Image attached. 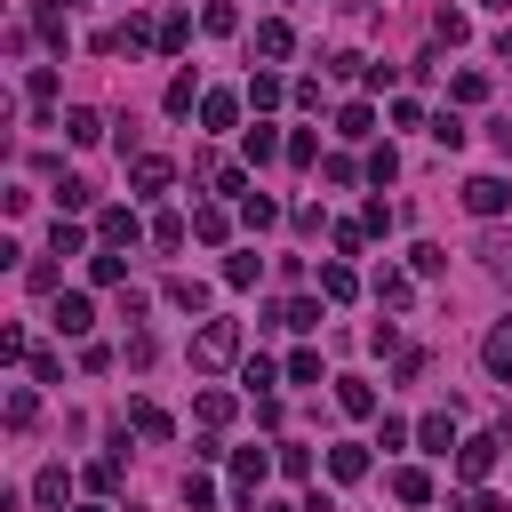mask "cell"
Here are the masks:
<instances>
[{"mask_svg": "<svg viewBox=\"0 0 512 512\" xmlns=\"http://www.w3.org/2000/svg\"><path fill=\"white\" fill-rule=\"evenodd\" d=\"M360 232H368V240H376V232H392V208H384V200H368V208H360Z\"/></svg>", "mask_w": 512, "mask_h": 512, "instance_id": "c3c4849f", "label": "cell"}, {"mask_svg": "<svg viewBox=\"0 0 512 512\" xmlns=\"http://www.w3.org/2000/svg\"><path fill=\"white\" fill-rule=\"evenodd\" d=\"M464 512H512V504H504V496H488V488H472V496H464Z\"/></svg>", "mask_w": 512, "mask_h": 512, "instance_id": "816d5d0a", "label": "cell"}, {"mask_svg": "<svg viewBox=\"0 0 512 512\" xmlns=\"http://www.w3.org/2000/svg\"><path fill=\"white\" fill-rule=\"evenodd\" d=\"M320 304H328V296H288V304H272L264 320H272V328H296V336H304V328H320Z\"/></svg>", "mask_w": 512, "mask_h": 512, "instance_id": "7c38bea8", "label": "cell"}, {"mask_svg": "<svg viewBox=\"0 0 512 512\" xmlns=\"http://www.w3.org/2000/svg\"><path fill=\"white\" fill-rule=\"evenodd\" d=\"M280 152H288V136H280L272 120H256V128L240 136V160H248V168H264V160H280Z\"/></svg>", "mask_w": 512, "mask_h": 512, "instance_id": "30bf717a", "label": "cell"}, {"mask_svg": "<svg viewBox=\"0 0 512 512\" xmlns=\"http://www.w3.org/2000/svg\"><path fill=\"white\" fill-rule=\"evenodd\" d=\"M160 104H168V112H176V120H184V112H192V104H200V80H192V72H176V80H168V96H160Z\"/></svg>", "mask_w": 512, "mask_h": 512, "instance_id": "d6a6232c", "label": "cell"}, {"mask_svg": "<svg viewBox=\"0 0 512 512\" xmlns=\"http://www.w3.org/2000/svg\"><path fill=\"white\" fill-rule=\"evenodd\" d=\"M264 512H304V504H288V496H272V504H264Z\"/></svg>", "mask_w": 512, "mask_h": 512, "instance_id": "f5cc1de1", "label": "cell"}, {"mask_svg": "<svg viewBox=\"0 0 512 512\" xmlns=\"http://www.w3.org/2000/svg\"><path fill=\"white\" fill-rule=\"evenodd\" d=\"M336 408H344V416H376V384H360V376H336Z\"/></svg>", "mask_w": 512, "mask_h": 512, "instance_id": "44dd1931", "label": "cell"}, {"mask_svg": "<svg viewBox=\"0 0 512 512\" xmlns=\"http://www.w3.org/2000/svg\"><path fill=\"white\" fill-rule=\"evenodd\" d=\"M368 128H376L368 104H344V112H336V136H368Z\"/></svg>", "mask_w": 512, "mask_h": 512, "instance_id": "f35d334b", "label": "cell"}, {"mask_svg": "<svg viewBox=\"0 0 512 512\" xmlns=\"http://www.w3.org/2000/svg\"><path fill=\"white\" fill-rule=\"evenodd\" d=\"M32 504H40V512H72V472H64V464H40V472H32Z\"/></svg>", "mask_w": 512, "mask_h": 512, "instance_id": "52a82bcc", "label": "cell"}, {"mask_svg": "<svg viewBox=\"0 0 512 512\" xmlns=\"http://www.w3.org/2000/svg\"><path fill=\"white\" fill-rule=\"evenodd\" d=\"M240 96H248V112H272V104H288V80H280V72H256Z\"/></svg>", "mask_w": 512, "mask_h": 512, "instance_id": "ac0fdd59", "label": "cell"}, {"mask_svg": "<svg viewBox=\"0 0 512 512\" xmlns=\"http://www.w3.org/2000/svg\"><path fill=\"white\" fill-rule=\"evenodd\" d=\"M280 368H288V384H320V352H288Z\"/></svg>", "mask_w": 512, "mask_h": 512, "instance_id": "b9f144b4", "label": "cell"}, {"mask_svg": "<svg viewBox=\"0 0 512 512\" xmlns=\"http://www.w3.org/2000/svg\"><path fill=\"white\" fill-rule=\"evenodd\" d=\"M136 232H144L136 208H104V216H96V240H104V248H136Z\"/></svg>", "mask_w": 512, "mask_h": 512, "instance_id": "8fae6325", "label": "cell"}, {"mask_svg": "<svg viewBox=\"0 0 512 512\" xmlns=\"http://www.w3.org/2000/svg\"><path fill=\"white\" fill-rule=\"evenodd\" d=\"M192 240H200V248H224V240H232V216H224V208H192Z\"/></svg>", "mask_w": 512, "mask_h": 512, "instance_id": "ffe728a7", "label": "cell"}, {"mask_svg": "<svg viewBox=\"0 0 512 512\" xmlns=\"http://www.w3.org/2000/svg\"><path fill=\"white\" fill-rule=\"evenodd\" d=\"M64 8H80V0H64Z\"/></svg>", "mask_w": 512, "mask_h": 512, "instance_id": "9f6ffc18", "label": "cell"}, {"mask_svg": "<svg viewBox=\"0 0 512 512\" xmlns=\"http://www.w3.org/2000/svg\"><path fill=\"white\" fill-rule=\"evenodd\" d=\"M48 320H56V336H88V328H96V304H88L80 288H64V296L48 304Z\"/></svg>", "mask_w": 512, "mask_h": 512, "instance_id": "5b68a950", "label": "cell"}, {"mask_svg": "<svg viewBox=\"0 0 512 512\" xmlns=\"http://www.w3.org/2000/svg\"><path fill=\"white\" fill-rule=\"evenodd\" d=\"M328 472H336V480H360V472H368V448H360V440H336V448H328Z\"/></svg>", "mask_w": 512, "mask_h": 512, "instance_id": "4316f807", "label": "cell"}, {"mask_svg": "<svg viewBox=\"0 0 512 512\" xmlns=\"http://www.w3.org/2000/svg\"><path fill=\"white\" fill-rule=\"evenodd\" d=\"M280 472H288V480H312V448H288V440H280Z\"/></svg>", "mask_w": 512, "mask_h": 512, "instance_id": "bcb514c9", "label": "cell"}, {"mask_svg": "<svg viewBox=\"0 0 512 512\" xmlns=\"http://www.w3.org/2000/svg\"><path fill=\"white\" fill-rule=\"evenodd\" d=\"M408 296H416V272H392V264H384V272H376V304H392V312H400Z\"/></svg>", "mask_w": 512, "mask_h": 512, "instance_id": "484cf974", "label": "cell"}, {"mask_svg": "<svg viewBox=\"0 0 512 512\" xmlns=\"http://www.w3.org/2000/svg\"><path fill=\"white\" fill-rule=\"evenodd\" d=\"M232 416H240V400H232L224 384H208V392H200V424H232Z\"/></svg>", "mask_w": 512, "mask_h": 512, "instance_id": "4dcf8cb0", "label": "cell"}, {"mask_svg": "<svg viewBox=\"0 0 512 512\" xmlns=\"http://www.w3.org/2000/svg\"><path fill=\"white\" fill-rule=\"evenodd\" d=\"M448 96H456V104H480V96H488V72H472V64H464V72L448 80Z\"/></svg>", "mask_w": 512, "mask_h": 512, "instance_id": "74e56055", "label": "cell"}, {"mask_svg": "<svg viewBox=\"0 0 512 512\" xmlns=\"http://www.w3.org/2000/svg\"><path fill=\"white\" fill-rule=\"evenodd\" d=\"M72 512H112V504H104V496H88V504H72Z\"/></svg>", "mask_w": 512, "mask_h": 512, "instance_id": "db71d44e", "label": "cell"}, {"mask_svg": "<svg viewBox=\"0 0 512 512\" xmlns=\"http://www.w3.org/2000/svg\"><path fill=\"white\" fill-rule=\"evenodd\" d=\"M328 240H336V256H360V240H368V232H360V216H352V224H336Z\"/></svg>", "mask_w": 512, "mask_h": 512, "instance_id": "681fc988", "label": "cell"}, {"mask_svg": "<svg viewBox=\"0 0 512 512\" xmlns=\"http://www.w3.org/2000/svg\"><path fill=\"white\" fill-rule=\"evenodd\" d=\"M240 224H248V232H272V224H280V200L248 192V200H240Z\"/></svg>", "mask_w": 512, "mask_h": 512, "instance_id": "83f0119b", "label": "cell"}, {"mask_svg": "<svg viewBox=\"0 0 512 512\" xmlns=\"http://www.w3.org/2000/svg\"><path fill=\"white\" fill-rule=\"evenodd\" d=\"M416 448H432V456H448V448H464V440H456V408H432V416L416 424Z\"/></svg>", "mask_w": 512, "mask_h": 512, "instance_id": "5bb4252c", "label": "cell"}, {"mask_svg": "<svg viewBox=\"0 0 512 512\" xmlns=\"http://www.w3.org/2000/svg\"><path fill=\"white\" fill-rule=\"evenodd\" d=\"M88 200H96V184H80V176H64V184H56V216H80Z\"/></svg>", "mask_w": 512, "mask_h": 512, "instance_id": "836d02e7", "label": "cell"}, {"mask_svg": "<svg viewBox=\"0 0 512 512\" xmlns=\"http://www.w3.org/2000/svg\"><path fill=\"white\" fill-rule=\"evenodd\" d=\"M184 504H192V512H216V480H200V472H184Z\"/></svg>", "mask_w": 512, "mask_h": 512, "instance_id": "ee69618b", "label": "cell"}, {"mask_svg": "<svg viewBox=\"0 0 512 512\" xmlns=\"http://www.w3.org/2000/svg\"><path fill=\"white\" fill-rule=\"evenodd\" d=\"M256 56H264V64H288V56H296V24H288V16H264V24H256Z\"/></svg>", "mask_w": 512, "mask_h": 512, "instance_id": "ba28073f", "label": "cell"}, {"mask_svg": "<svg viewBox=\"0 0 512 512\" xmlns=\"http://www.w3.org/2000/svg\"><path fill=\"white\" fill-rule=\"evenodd\" d=\"M392 176H400V152L376 144V152H368V184H392Z\"/></svg>", "mask_w": 512, "mask_h": 512, "instance_id": "ab89813d", "label": "cell"}, {"mask_svg": "<svg viewBox=\"0 0 512 512\" xmlns=\"http://www.w3.org/2000/svg\"><path fill=\"white\" fill-rule=\"evenodd\" d=\"M392 496L400 504H432V472L424 464H392Z\"/></svg>", "mask_w": 512, "mask_h": 512, "instance_id": "e0dca14e", "label": "cell"}, {"mask_svg": "<svg viewBox=\"0 0 512 512\" xmlns=\"http://www.w3.org/2000/svg\"><path fill=\"white\" fill-rule=\"evenodd\" d=\"M88 280H96V288H120V280H128V256H120V248H96V256H88Z\"/></svg>", "mask_w": 512, "mask_h": 512, "instance_id": "cb8c5ba5", "label": "cell"}, {"mask_svg": "<svg viewBox=\"0 0 512 512\" xmlns=\"http://www.w3.org/2000/svg\"><path fill=\"white\" fill-rule=\"evenodd\" d=\"M464 208L488 224V216H504V208H512V184H504V176H472V184H464Z\"/></svg>", "mask_w": 512, "mask_h": 512, "instance_id": "277c9868", "label": "cell"}, {"mask_svg": "<svg viewBox=\"0 0 512 512\" xmlns=\"http://www.w3.org/2000/svg\"><path fill=\"white\" fill-rule=\"evenodd\" d=\"M432 144H448V152H456V144H464V120H456V112H440V120H432Z\"/></svg>", "mask_w": 512, "mask_h": 512, "instance_id": "7dc6e473", "label": "cell"}, {"mask_svg": "<svg viewBox=\"0 0 512 512\" xmlns=\"http://www.w3.org/2000/svg\"><path fill=\"white\" fill-rule=\"evenodd\" d=\"M240 104H248V96H232V88H208V96H200V128H232V120H240Z\"/></svg>", "mask_w": 512, "mask_h": 512, "instance_id": "2e32d148", "label": "cell"}, {"mask_svg": "<svg viewBox=\"0 0 512 512\" xmlns=\"http://www.w3.org/2000/svg\"><path fill=\"white\" fill-rule=\"evenodd\" d=\"M320 296H328V304H352V296H360V272H352L344 256H328V264H320Z\"/></svg>", "mask_w": 512, "mask_h": 512, "instance_id": "9a60e30c", "label": "cell"}, {"mask_svg": "<svg viewBox=\"0 0 512 512\" xmlns=\"http://www.w3.org/2000/svg\"><path fill=\"white\" fill-rule=\"evenodd\" d=\"M168 304H176V312H208V288H200L192 272H176V280H168Z\"/></svg>", "mask_w": 512, "mask_h": 512, "instance_id": "f1b7e54d", "label": "cell"}, {"mask_svg": "<svg viewBox=\"0 0 512 512\" xmlns=\"http://www.w3.org/2000/svg\"><path fill=\"white\" fill-rule=\"evenodd\" d=\"M56 128H64V144H96V136H104V112H88V104H72V112H64Z\"/></svg>", "mask_w": 512, "mask_h": 512, "instance_id": "d6986e66", "label": "cell"}, {"mask_svg": "<svg viewBox=\"0 0 512 512\" xmlns=\"http://www.w3.org/2000/svg\"><path fill=\"white\" fill-rule=\"evenodd\" d=\"M168 184H176V160H168V152H136V160H128V192H136V200H160Z\"/></svg>", "mask_w": 512, "mask_h": 512, "instance_id": "7a4b0ae2", "label": "cell"}, {"mask_svg": "<svg viewBox=\"0 0 512 512\" xmlns=\"http://www.w3.org/2000/svg\"><path fill=\"white\" fill-rule=\"evenodd\" d=\"M152 240H160V248H184L192 224H184V216H152Z\"/></svg>", "mask_w": 512, "mask_h": 512, "instance_id": "60d3db41", "label": "cell"}, {"mask_svg": "<svg viewBox=\"0 0 512 512\" xmlns=\"http://www.w3.org/2000/svg\"><path fill=\"white\" fill-rule=\"evenodd\" d=\"M272 464H280V448H232V488H240V496H256Z\"/></svg>", "mask_w": 512, "mask_h": 512, "instance_id": "8992f818", "label": "cell"}, {"mask_svg": "<svg viewBox=\"0 0 512 512\" xmlns=\"http://www.w3.org/2000/svg\"><path fill=\"white\" fill-rule=\"evenodd\" d=\"M280 376H288V368H272L264 352H248V360H240V384H248V392H272Z\"/></svg>", "mask_w": 512, "mask_h": 512, "instance_id": "f546056e", "label": "cell"}, {"mask_svg": "<svg viewBox=\"0 0 512 512\" xmlns=\"http://www.w3.org/2000/svg\"><path fill=\"white\" fill-rule=\"evenodd\" d=\"M408 272H416V280H432V272H448V248H432V240H416V248H408Z\"/></svg>", "mask_w": 512, "mask_h": 512, "instance_id": "e575fe53", "label": "cell"}, {"mask_svg": "<svg viewBox=\"0 0 512 512\" xmlns=\"http://www.w3.org/2000/svg\"><path fill=\"white\" fill-rule=\"evenodd\" d=\"M32 384H64V360L56 352H32Z\"/></svg>", "mask_w": 512, "mask_h": 512, "instance_id": "f907efd6", "label": "cell"}, {"mask_svg": "<svg viewBox=\"0 0 512 512\" xmlns=\"http://www.w3.org/2000/svg\"><path fill=\"white\" fill-rule=\"evenodd\" d=\"M184 48H192V16L168 8V16H160V56H184Z\"/></svg>", "mask_w": 512, "mask_h": 512, "instance_id": "7402d4cb", "label": "cell"}, {"mask_svg": "<svg viewBox=\"0 0 512 512\" xmlns=\"http://www.w3.org/2000/svg\"><path fill=\"white\" fill-rule=\"evenodd\" d=\"M200 32H240V8H232V0H208V8H200Z\"/></svg>", "mask_w": 512, "mask_h": 512, "instance_id": "8d00e7d4", "label": "cell"}, {"mask_svg": "<svg viewBox=\"0 0 512 512\" xmlns=\"http://www.w3.org/2000/svg\"><path fill=\"white\" fill-rule=\"evenodd\" d=\"M88 488L112 496V488H120V456H96V464H88Z\"/></svg>", "mask_w": 512, "mask_h": 512, "instance_id": "7bdbcfd3", "label": "cell"}, {"mask_svg": "<svg viewBox=\"0 0 512 512\" xmlns=\"http://www.w3.org/2000/svg\"><path fill=\"white\" fill-rule=\"evenodd\" d=\"M480 368H488L496 384H512V320H496V328L480 336Z\"/></svg>", "mask_w": 512, "mask_h": 512, "instance_id": "9c48e42d", "label": "cell"}, {"mask_svg": "<svg viewBox=\"0 0 512 512\" xmlns=\"http://www.w3.org/2000/svg\"><path fill=\"white\" fill-rule=\"evenodd\" d=\"M80 248H88L80 216H56V224H48V256H80Z\"/></svg>", "mask_w": 512, "mask_h": 512, "instance_id": "603a6c76", "label": "cell"}, {"mask_svg": "<svg viewBox=\"0 0 512 512\" xmlns=\"http://www.w3.org/2000/svg\"><path fill=\"white\" fill-rule=\"evenodd\" d=\"M496 448H504V440H496V432H472V440H464V448H456V480H464V488H480V480H488V472H496Z\"/></svg>", "mask_w": 512, "mask_h": 512, "instance_id": "3957f363", "label": "cell"}, {"mask_svg": "<svg viewBox=\"0 0 512 512\" xmlns=\"http://www.w3.org/2000/svg\"><path fill=\"white\" fill-rule=\"evenodd\" d=\"M24 96H32V104H40V112H48V104H56V72H48V64H40V72H32V80H24Z\"/></svg>", "mask_w": 512, "mask_h": 512, "instance_id": "f6af8a7d", "label": "cell"}, {"mask_svg": "<svg viewBox=\"0 0 512 512\" xmlns=\"http://www.w3.org/2000/svg\"><path fill=\"white\" fill-rule=\"evenodd\" d=\"M32 416H40V392H32V384H16V392H8V432H24Z\"/></svg>", "mask_w": 512, "mask_h": 512, "instance_id": "d590c367", "label": "cell"}, {"mask_svg": "<svg viewBox=\"0 0 512 512\" xmlns=\"http://www.w3.org/2000/svg\"><path fill=\"white\" fill-rule=\"evenodd\" d=\"M256 272H264L256 248H232V256H224V288H256Z\"/></svg>", "mask_w": 512, "mask_h": 512, "instance_id": "d4e9b609", "label": "cell"}, {"mask_svg": "<svg viewBox=\"0 0 512 512\" xmlns=\"http://www.w3.org/2000/svg\"><path fill=\"white\" fill-rule=\"evenodd\" d=\"M480 8H496V16H512V0H480Z\"/></svg>", "mask_w": 512, "mask_h": 512, "instance_id": "11a10c76", "label": "cell"}, {"mask_svg": "<svg viewBox=\"0 0 512 512\" xmlns=\"http://www.w3.org/2000/svg\"><path fill=\"white\" fill-rule=\"evenodd\" d=\"M232 360H240V320H200L192 368H232Z\"/></svg>", "mask_w": 512, "mask_h": 512, "instance_id": "6da1fadb", "label": "cell"}, {"mask_svg": "<svg viewBox=\"0 0 512 512\" xmlns=\"http://www.w3.org/2000/svg\"><path fill=\"white\" fill-rule=\"evenodd\" d=\"M128 432H136V440H168V432H176V416H168L160 400H128Z\"/></svg>", "mask_w": 512, "mask_h": 512, "instance_id": "4fadbf2b", "label": "cell"}, {"mask_svg": "<svg viewBox=\"0 0 512 512\" xmlns=\"http://www.w3.org/2000/svg\"><path fill=\"white\" fill-rule=\"evenodd\" d=\"M432 32H440L448 48H464V40H472V16H464V8H440V16H432Z\"/></svg>", "mask_w": 512, "mask_h": 512, "instance_id": "1f68e13d", "label": "cell"}]
</instances>
